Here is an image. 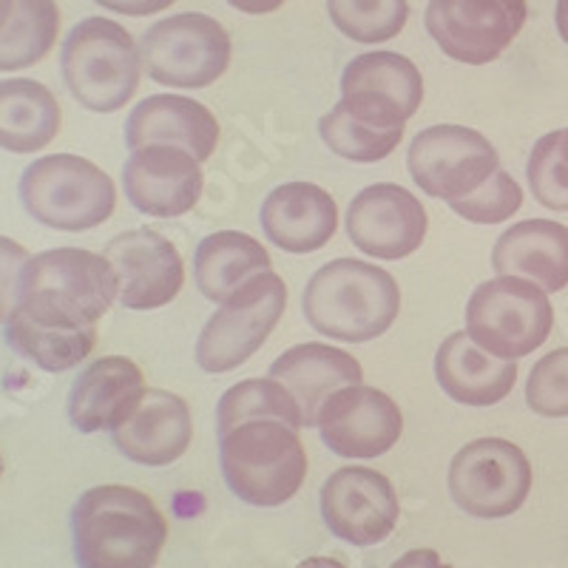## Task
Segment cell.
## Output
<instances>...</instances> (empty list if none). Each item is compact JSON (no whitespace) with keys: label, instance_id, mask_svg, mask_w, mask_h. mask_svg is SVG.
<instances>
[{"label":"cell","instance_id":"obj_1","mask_svg":"<svg viewBox=\"0 0 568 568\" xmlns=\"http://www.w3.org/2000/svg\"><path fill=\"white\" fill-rule=\"evenodd\" d=\"M120 296L109 258L80 247H54L23 267L7 342L34 367L65 373L94 353L98 322Z\"/></svg>","mask_w":568,"mask_h":568},{"label":"cell","instance_id":"obj_2","mask_svg":"<svg viewBox=\"0 0 568 568\" xmlns=\"http://www.w3.org/2000/svg\"><path fill=\"white\" fill-rule=\"evenodd\" d=\"M165 540L169 520L134 486H94L71 511V542L80 568H154Z\"/></svg>","mask_w":568,"mask_h":568},{"label":"cell","instance_id":"obj_3","mask_svg":"<svg viewBox=\"0 0 568 568\" xmlns=\"http://www.w3.org/2000/svg\"><path fill=\"white\" fill-rule=\"evenodd\" d=\"M307 324L322 336L364 344L384 336L400 311L393 273L358 258H336L318 267L302 293Z\"/></svg>","mask_w":568,"mask_h":568},{"label":"cell","instance_id":"obj_4","mask_svg":"<svg viewBox=\"0 0 568 568\" xmlns=\"http://www.w3.org/2000/svg\"><path fill=\"white\" fill-rule=\"evenodd\" d=\"M220 464L233 495L273 509L298 495L307 478V453L298 429L276 418H253L220 438Z\"/></svg>","mask_w":568,"mask_h":568},{"label":"cell","instance_id":"obj_5","mask_svg":"<svg viewBox=\"0 0 568 568\" xmlns=\"http://www.w3.org/2000/svg\"><path fill=\"white\" fill-rule=\"evenodd\" d=\"M60 71L80 105L98 114H114L140 89V45L114 20L85 18L65 34Z\"/></svg>","mask_w":568,"mask_h":568},{"label":"cell","instance_id":"obj_6","mask_svg":"<svg viewBox=\"0 0 568 568\" xmlns=\"http://www.w3.org/2000/svg\"><path fill=\"white\" fill-rule=\"evenodd\" d=\"M20 202L54 231H91L111 220L116 187L100 165L78 154L40 156L20 176Z\"/></svg>","mask_w":568,"mask_h":568},{"label":"cell","instance_id":"obj_7","mask_svg":"<svg viewBox=\"0 0 568 568\" xmlns=\"http://www.w3.org/2000/svg\"><path fill=\"white\" fill-rule=\"evenodd\" d=\"M551 327L549 296L526 278H489L475 287L466 304V336L504 362H517L542 347Z\"/></svg>","mask_w":568,"mask_h":568},{"label":"cell","instance_id":"obj_8","mask_svg":"<svg viewBox=\"0 0 568 568\" xmlns=\"http://www.w3.org/2000/svg\"><path fill=\"white\" fill-rule=\"evenodd\" d=\"M140 58L154 83L207 89L231 65V34L211 14H171L142 34Z\"/></svg>","mask_w":568,"mask_h":568},{"label":"cell","instance_id":"obj_9","mask_svg":"<svg viewBox=\"0 0 568 568\" xmlns=\"http://www.w3.org/2000/svg\"><path fill=\"white\" fill-rule=\"evenodd\" d=\"M284 307H287V284L278 273L265 271L242 284L202 327L196 342L200 369L222 375L251 362L276 329Z\"/></svg>","mask_w":568,"mask_h":568},{"label":"cell","instance_id":"obj_10","mask_svg":"<svg viewBox=\"0 0 568 568\" xmlns=\"http://www.w3.org/2000/svg\"><path fill=\"white\" fill-rule=\"evenodd\" d=\"M531 491V464L506 438H478L458 449L449 464V495L480 520L515 515Z\"/></svg>","mask_w":568,"mask_h":568},{"label":"cell","instance_id":"obj_11","mask_svg":"<svg viewBox=\"0 0 568 568\" xmlns=\"http://www.w3.org/2000/svg\"><path fill=\"white\" fill-rule=\"evenodd\" d=\"M407 169L415 185L435 200H464L500 171L497 149L466 125H433L409 142Z\"/></svg>","mask_w":568,"mask_h":568},{"label":"cell","instance_id":"obj_12","mask_svg":"<svg viewBox=\"0 0 568 568\" xmlns=\"http://www.w3.org/2000/svg\"><path fill=\"white\" fill-rule=\"evenodd\" d=\"M526 14V0H429L426 32L446 58L486 65L509 49Z\"/></svg>","mask_w":568,"mask_h":568},{"label":"cell","instance_id":"obj_13","mask_svg":"<svg viewBox=\"0 0 568 568\" xmlns=\"http://www.w3.org/2000/svg\"><path fill=\"white\" fill-rule=\"evenodd\" d=\"M415 109L378 89H342L338 100L318 120V134L336 156L349 162H382L398 149Z\"/></svg>","mask_w":568,"mask_h":568},{"label":"cell","instance_id":"obj_14","mask_svg":"<svg viewBox=\"0 0 568 568\" xmlns=\"http://www.w3.org/2000/svg\"><path fill=\"white\" fill-rule=\"evenodd\" d=\"M322 517L329 535L353 546H378L398 526L393 480L369 466H344L322 486Z\"/></svg>","mask_w":568,"mask_h":568},{"label":"cell","instance_id":"obj_15","mask_svg":"<svg viewBox=\"0 0 568 568\" xmlns=\"http://www.w3.org/2000/svg\"><path fill=\"white\" fill-rule=\"evenodd\" d=\"M316 426L329 453L338 458L373 460L398 444L404 435V415L387 393L355 384L324 400Z\"/></svg>","mask_w":568,"mask_h":568},{"label":"cell","instance_id":"obj_16","mask_svg":"<svg viewBox=\"0 0 568 568\" xmlns=\"http://www.w3.org/2000/svg\"><path fill=\"white\" fill-rule=\"evenodd\" d=\"M429 216L415 194L393 182H375L355 194L347 211V236L367 256L398 262L424 245Z\"/></svg>","mask_w":568,"mask_h":568},{"label":"cell","instance_id":"obj_17","mask_svg":"<svg viewBox=\"0 0 568 568\" xmlns=\"http://www.w3.org/2000/svg\"><path fill=\"white\" fill-rule=\"evenodd\" d=\"M105 258L120 282V304L129 311H160L180 296L185 265L171 240L151 227H134L105 245Z\"/></svg>","mask_w":568,"mask_h":568},{"label":"cell","instance_id":"obj_18","mask_svg":"<svg viewBox=\"0 0 568 568\" xmlns=\"http://www.w3.org/2000/svg\"><path fill=\"white\" fill-rule=\"evenodd\" d=\"M202 162L174 145H145L131 151L123 169V187L131 205L145 216L176 220L194 211L202 196Z\"/></svg>","mask_w":568,"mask_h":568},{"label":"cell","instance_id":"obj_19","mask_svg":"<svg viewBox=\"0 0 568 568\" xmlns=\"http://www.w3.org/2000/svg\"><path fill=\"white\" fill-rule=\"evenodd\" d=\"M145 398V378L125 355H105L74 378L69 393V420L83 435L114 433Z\"/></svg>","mask_w":568,"mask_h":568},{"label":"cell","instance_id":"obj_20","mask_svg":"<svg viewBox=\"0 0 568 568\" xmlns=\"http://www.w3.org/2000/svg\"><path fill=\"white\" fill-rule=\"evenodd\" d=\"M258 222L284 253H316L336 236L338 205L322 185L284 182L262 202Z\"/></svg>","mask_w":568,"mask_h":568},{"label":"cell","instance_id":"obj_21","mask_svg":"<svg viewBox=\"0 0 568 568\" xmlns=\"http://www.w3.org/2000/svg\"><path fill=\"white\" fill-rule=\"evenodd\" d=\"M111 438L131 464L171 466L194 440L191 407L185 398L169 389H145L136 413L123 426H116Z\"/></svg>","mask_w":568,"mask_h":568},{"label":"cell","instance_id":"obj_22","mask_svg":"<svg viewBox=\"0 0 568 568\" xmlns=\"http://www.w3.org/2000/svg\"><path fill=\"white\" fill-rule=\"evenodd\" d=\"M216 142L220 123L211 109L180 94H151L125 120V145L131 151L145 145H174L205 162L216 151Z\"/></svg>","mask_w":568,"mask_h":568},{"label":"cell","instance_id":"obj_23","mask_svg":"<svg viewBox=\"0 0 568 568\" xmlns=\"http://www.w3.org/2000/svg\"><path fill=\"white\" fill-rule=\"evenodd\" d=\"M271 378L291 389L302 407L304 426L318 424V409L333 393L344 387H355L364 382V369L358 358L329 344L307 342L296 344L282 353L271 364Z\"/></svg>","mask_w":568,"mask_h":568},{"label":"cell","instance_id":"obj_24","mask_svg":"<svg viewBox=\"0 0 568 568\" xmlns=\"http://www.w3.org/2000/svg\"><path fill=\"white\" fill-rule=\"evenodd\" d=\"M491 267L497 276H517L546 293L568 284V227L551 220H526L511 225L495 242Z\"/></svg>","mask_w":568,"mask_h":568},{"label":"cell","instance_id":"obj_25","mask_svg":"<svg viewBox=\"0 0 568 568\" xmlns=\"http://www.w3.org/2000/svg\"><path fill=\"white\" fill-rule=\"evenodd\" d=\"M440 389L466 407H495L515 389L517 364L495 358L464 333H453L435 353Z\"/></svg>","mask_w":568,"mask_h":568},{"label":"cell","instance_id":"obj_26","mask_svg":"<svg viewBox=\"0 0 568 568\" xmlns=\"http://www.w3.org/2000/svg\"><path fill=\"white\" fill-rule=\"evenodd\" d=\"M58 98L43 83L29 78L0 80V149L12 154H34L58 136Z\"/></svg>","mask_w":568,"mask_h":568},{"label":"cell","instance_id":"obj_27","mask_svg":"<svg viewBox=\"0 0 568 568\" xmlns=\"http://www.w3.org/2000/svg\"><path fill=\"white\" fill-rule=\"evenodd\" d=\"M271 253L262 242L240 231H220L205 236L196 247L194 278L202 296L225 304L242 284L271 271Z\"/></svg>","mask_w":568,"mask_h":568},{"label":"cell","instance_id":"obj_28","mask_svg":"<svg viewBox=\"0 0 568 568\" xmlns=\"http://www.w3.org/2000/svg\"><path fill=\"white\" fill-rule=\"evenodd\" d=\"M60 9L54 0H12L7 27L0 29V71L40 63L54 49Z\"/></svg>","mask_w":568,"mask_h":568},{"label":"cell","instance_id":"obj_29","mask_svg":"<svg viewBox=\"0 0 568 568\" xmlns=\"http://www.w3.org/2000/svg\"><path fill=\"white\" fill-rule=\"evenodd\" d=\"M253 418H276L302 429V407L293 393L276 378H251V382L233 384L220 398L216 407V435H227L233 426L245 424Z\"/></svg>","mask_w":568,"mask_h":568},{"label":"cell","instance_id":"obj_30","mask_svg":"<svg viewBox=\"0 0 568 568\" xmlns=\"http://www.w3.org/2000/svg\"><path fill=\"white\" fill-rule=\"evenodd\" d=\"M378 89L387 91L415 111L424 103V78L418 65L398 52H367L347 63L342 74V89Z\"/></svg>","mask_w":568,"mask_h":568},{"label":"cell","instance_id":"obj_31","mask_svg":"<svg viewBox=\"0 0 568 568\" xmlns=\"http://www.w3.org/2000/svg\"><path fill=\"white\" fill-rule=\"evenodd\" d=\"M333 27L355 43H384L407 27V0H327Z\"/></svg>","mask_w":568,"mask_h":568},{"label":"cell","instance_id":"obj_32","mask_svg":"<svg viewBox=\"0 0 568 568\" xmlns=\"http://www.w3.org/2000/svg\"><path fill=\"white\" fill-rule=\"evenodd\" d=\"M531 194L549 211H568V160L566 131H551L535 142L529 156Z\"/></svg>","mask_w":568,"mask_h":568},{"label":"cell","instance_id":"obj_33","mask_svg":"<svg viewBox=\"0 0 568 568\" xmlns=\"http://www.w3.org/2000/svg\"><path fill=\"white\" fill-rule=\"evenodd\" d=\"M520 205H524V187L517 185L515 176L506 174L504 169L495 171V176L484 187H478L475 194L449 202V207L458 213L460 220L475 222V225L506 222L520 211Z\"/></svg>","mask_w":568,"mask_h":568},{"label":"cell","instance_id":"obj_34","mask_svg":"<svg viewBox=\"0 0 568 568\" xmlns=\"http://www.w3.org/2000/svg\"><path fill=\"white\" fill-rule=\"evenodd\" d=\"M526 404L542 418H566L568 415V347L546 353L531 367L526 382Z\"/></svg>","mask_w":568,"mask_h":568},{"label":"cell","instance_id":"obj_35","mask_svg":"<svg viewBox=\"0 0 568 568\" xmlns=\"http://www.w3.org/2000/svg\"><path fill=\"white\" fill-rule=\"evenodd\" d=\"M29 251L9 236H0V324H7L20 296V278L29 262Z\"/></svg>","mask_w":568,"mask_h":568},{"label":"cell","instance_id":"obj_36","mask_svg":"<svg viewBox=\"0 0 568 568\" xmlns=\"http://www.w3.org/2000/svg\"><path fill=\"white\" fill-rule=\"evenodd\" d=\"M94 3L109 9V12L129 14V18H145V14L165 12L169 7H174L176 0H94Z\"/></svg>","mask_w":568,"mask_h":568},{"label":"cell","instance_id":"obj_37","mask_svg":"<svg viewBox=\"0 0 568 568\" xmlns=\"http://www.w3.org/2000/svg\"><path fill=\"white\" fill-rule=\"evenodd\" d=\"M389 568H453V566L440 560V555L435 549H413L404 557H398Z\"/></svg>","mask_w":568,"mask_h":568},{"label":"cell","instance_id":"obj_38","mask_svg":"<svg viewBox=\"0 0 568 568\" xmlns=\"http://www.w3.org/2000/svg\"><path fill=\"white\" fill-rule=\"evenodd\" d=\"M227 3L245 14H271L282 7L284 0H227Z\"/></svg>","mask_w":568,"mask_h":568},{"label":"cell","instance_id":"obj_39","mask_svg":"<svg viewBox=\"0 0 568 568\" xmlns=\"http://www.w3.org/2000/svg\"><path fill=\"white\" fill-rule=\"evenodd\" d=\"M555 23H557V34H560V38L566 40V45H568V0H557Z\"/></svg>","mask_w":568,"mask_h":568},{"label":"cell","instance_id":"obj_40","mask_svg":"<svg viewBox=\"0 0 568 568\" xmlns=\"http://www.w3.org/2000/svg\"><path fill=\"white\" fill-rule=\"evenodd\" d=\"M296 568H347L342 560L336 557H307V560L298 562Z\"/></svg>","mask_w":568,"mask_h":568},{"label":"cell","instance_id":"obj_41","mask_svg":"<svg viewBox=\"0 0 568 568\" xmlns=\"http://www.w3.org/2000/svg\"><path fill=\"white\" fill-rule=\"evenodd\" d=\"M9 12H12V0H0V29L7 27Z\"/></svg>","mask_w":568,"mask_h":568},{"label":"cell","instance_id":"obj_42","mask_svg":"<svg viewBox=\"0 0 568 568\" xmlns=\"http://www.w3.org/2000/svg\"><path fill=\"white\" fill-rule=\"evenodd\" d=\"M566 160H568V129H566Z\"/></svg>","mask_w":568,"mask_h":568},{"label":"cell","instance_id":"obj_43","mask_svg":"<svg viewBox=\"0 0 568 568\" xmlns=\"http://www.w3.org/2000/svg\"><path fill=\"white\" fill-rule=\"evenodd\" d=\"M0 475H3V455H0Z\"/></svg>","mask_w":568,"mask_h":568}]
</instances>
